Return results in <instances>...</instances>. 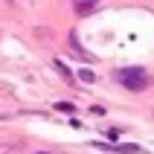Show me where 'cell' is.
Listing matches in <instances>:
<instances>
[{"label":"cell","mask_w":154,"mask_h":154,"mask_svg":"<svg viewBox=\"0 0 154 154\" xmlns=\"http://www.w3.org/2000/svg\"><path fill=\"white\" fill-rule=\"evenodd\" d=\"M116 79H119L122 87H128V90H134V93L151 87V76H148L146 70H140V67H122L119 73H116Z\"/></svg>","instance_id":"1"},{"label":"cell","mask_w":154,"mask_h":154,"mask_svg":"<svg viewBox=\"0 0 154 154\" xmlns=\"http://www.w3.org/2000/svg\"><path fill=\"white\" fill-rule=\"evenodd\" d=\"M35 154H52V151H35Z\"/></svg>","instance_id":"9"},{"label":"cell","mask_w":154,"mask_h":154,"mask_svg":"<svg viewBox=\"0 0 154 154\" xmlns=\"http://www.w3.org/2000/svg\"><path fill=\"white\" fill-rule=\"evenodd\" d=\"M90 113H93V116H105V113H108V111H105L102 105H93V108H90Z\"/></svg>","instance_id":"8"},{"label":"cell","mask_w":154,"mask_h":154,"mask_svg":"<svg viewBox=\"0 0 154 154\" xmlns=\"http://www.w3.org/2000/svg\"><path fill=\"white\" fill-rule=\"evenodd\" d=\"M55 111H61V113H67V116H73V113H76V105H70V102H58V105H55Z\"/></svg>","instance_id":"5"},{"label":"cell","mask_w":154,"mask_h":154,"mask_svg":"<svg viewBox=\"0 0 154 154\" xmlns=\"http://www.w3.org/2000/svg\"><path fill=\"white\" fill-rule=\"evenodd\" d=\"M96 3H99V0H73V6H76L79 15H87V12H90Z\"/></svg>","instance_id":"2"},{"label":"cell","mask_w":154,"mask_h":154,"mask_svg":"<svg viewBox=\"0 0 154 154\" xmlns=\"http://www.w3.org/2000/svg\"><path fill=\"white\" fill-rule=\"evenodd\" d=\"M111 151H119V154H137L140 146H134V143H119V146H108Z\"/></svg>","instance_id":"3"},{"label":"cell","mask_w":154,"mask_h":154,"mask_svg":"<svg viewBox=\"0 0 154 154\" xmlns=\"http://www.w3.org/2000/svg\"><path fill=\"white\" fill-rule=\"evenodd\" d=\"M55 70H58V73H61L64 79H67V82H73V73L67 70V64H61V61H55Z\"/></svg>","instance_id":"6"},{"label":"cell","mask_w":154,"mask_h":154,"mask_svg":"<svg viewBox=\"0 0 154 154\" xmlns=\"http://www.w3.org/2000/svg\"><path fill=\"white\" fill-rule=\"evenodd\" d=\"M79 79H82L85 85H93V82H96V73H93V70H85V67H82V70H79Z\"/></svg>","instance_id":"4"},{"label":"cell","mask_w":154,"mask_h":154,"mask_svg":"<svg viewBox=\"0 0 154 154\" xmlns=\"http://www.w3.org/2000/svg\"><path fill=\"white\" fill-rule=\"evenodd\" d=\"M119 134H122L119 128H108V131H105V137H108V143H116V140H119Z\"/></svg>","instance_id":"7"}]
</instances>
